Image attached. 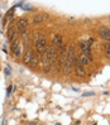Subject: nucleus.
I'll return each instance as SVG.
<instances>
[{"instance_id":"obj_1","label":"nucleus","mask_w":110,"mask_h":125,"mask_svg":"<svg viewBox=\"0 0 110 125\" xmlns=\"http://www.w3.org/2000/svg\"><path fill=\"white\" fill-rule=\"evenodd\" d=\"M58 57V52L57 49L53 47V46H49L47 47L44 54H43V70H44V72H49L51 68H52V64L53 62L57 60Z\"/></svg>"},{"instance_id":"obj_2","label":"nucleus","mask_w":110,"mask_h":125,"mask_svg":"<svg viewBox=\"0 0 110 125\" xmlns=\"http://www.w3.org/2000/svg\"><path fill=\"white\" fill-rule=\"evenodd\" d=\"M75 44H70L67 47V54H66V60L63 63V72L66 76L71 75V71L73 67V62H75V57H76V51H75Z\"/></svg>"},{"instance_id":"obj_3","label":"nucleus","mask_w":110,"mask_h":125,"mask_svg":"<svg viewBox=\"0 0 110 125\" xmlns=\"http://www.w3.org/2000/svg\"><path fill=\"white\" fill-rule=\"evenodd\" d=\"M34 39H35V53L38 56H43L47 49V41H46V37L43 34L39 33H35L34 35Z\"/></svg>"},{"instance_id":"obj_4","label":"nucleus","mask_w":110,"mask_h":125,"mask_svg":"<svg viewBox=\"0 0 110 125\" xmlns=\"http://www.w3.org/2000/svg\"><path fill=\"white\" fill-rule=\"evenodd\" d=\"M78 48L81 51V54L86 56L87 58H92V53H91V46H90V42H80L78 43Z\"/></svg>"},{"instance_id":"obj_5","label":"nucleus","mask_w":110,"mask_h":125,"mask_svg":"<svg viewBox=\"0 0 110 125\" xmlns=\"http://www.w3.org/2000/svg\"><path fill=\"white\" fill-rule=\"evenodd\" d=\"M73 67H75V71H76V73H77V76H80V77H84V76L86 75L84 66H82L81 63H80V58H78V56H76V57H75V62H73Z\"/></svg>"},{"instance_id":"obj_6","label":"nucleus","mask_w":110,"mask_h":125,"mask_svg":"<svg viewBox=\"0 0 110 125\" xmlns=\"http://www.w3.org/2000/svg\"><path fill=\"white\" fill-rule=\"evenodd\" d=\"M10 49H11V52L14 53V56L15 57H20L22 56V43L19 39L17 41H14L10 43Z\"/></svg>"},{"instance_id":"obj_7","label":"nucleus","mask_w":110,"mask_h":125,"mask_svg":"<svg viewBox=\"0 0 110 125\" xmlns=\"http://www.w3.org/2000/svg\"><path fill=\"white\" fill-rule=\"evenodd\" d=\"M99 35L101 39L106 41V43H110V29L105 25H101L99 28Z\"/></svg>"},{"instance_id":"obj_8","label":"nucleus","mask_w":110,"mask_h":125,"mask_svg":"<svg viewBox=\"0 0 110 125\" xmlns=\"http://www.w3.org/2000/svg\"><path fill=\"white\" fill-rule=\"evenodd\" d=\"M52 46L57 49V48H62L63 47V39L60 34H55L52 37Z\"/></svg>"},{"instance_id":"obj_9","label":"nucleus","mask_w":110,"mask_h":125,"mask_svg":"<svg viewBox=\"0 0 110 125\" xmlns=\"http://www.w3.org/2000/svg\"><path fill=\"white\" fill-rule=\"evenodd\" d=\"M28 19L27 18H20V19H18V21H17V31H19V32H23V31H25L27 29V27H28Z\"/></svg>"},{"instance_id":"obj_10","label":"nucleus","mask_w":110,"mask_h":125,"mask_svg":"<svg viewBox=\"0 0 110 125\" xmlns=\"http://www.w3.org/2000/svg\"><path fill=\"white\" fill-rule=\"evenodd\" d=\"M8 37H9L10 43L18 39V31H17V28H15V27H10V29L8 31Z\"/></svg>"},{"instance_id":"obj_11","label":"nucleus","mask_w":110,"mask_h":125,"mask_svg":"<svg viewBox=\"0 0 110 125\" xmlns=\"http://www.w3.org/2000/svg\"><path fill=\"white\" fill-rule=\"evenodd\" d=\"M33 54H34V52H33L32 49H27V52H25V54H24V57H23V63L27 64V66H29Z\"/></svg>"},{"instance_id":"obj_12","label":"nucleus","mask_w":110,"mask_h":125,"mask_svg":"<svg viewBox=\"0 0 110 125\" xmlns=\"http://www.w3.org/2000/svg\"><path fill=\"white\" fill-rule=\"evenodd\" d=\"M38 64H39V58H38V54L34 53V54H33V57H32V60H31V63H29V66H31V67H33V68H35V67H38Z\"/></svg>"},{"instance_id":"obj_13","label":"nucleus","mask_w":110,"mask_h":125,"mask_svg":"<svg viewBox=\"0 0 110 125\" xmlns=\"http://www.w3.org/2000/svg\"><path fill=\"white\" fill-rule=\"evenodd\" d=\"M43 19H44V15H41V14H37V15H34L33 17V24H41L42 21H43Z\"/></svg>"},{"instance_id":"obj_14","label":"nucleus","mask_w":110,"mask_h":125,"mask_svg":"<svg viewBox=\"0 0 110 125\" xmlns=\"http://www.w3.org/2000/svg\"><path fill=\"white\" fill-rule=\"evenodd\" d=\"M78 58H80V63H81L82 66H87V64H89L90 63V58H87L86 56H84V54H80L78 56Z\"/></svg>"},{"instance_id":"obj_15","label":"nucleus","mask_w":110,"mask_h":125,"mask_svg":"<svg viewBox=\"0 0 110 125\" xmlns=\"http://www.w3.org/2000/svg\"><path fill=\"white\" fill-rule=\"evenodd\" d=\"M104 52H105V56L110 58V43H105L104 44Z\"/></svg>"}]
</instances>
